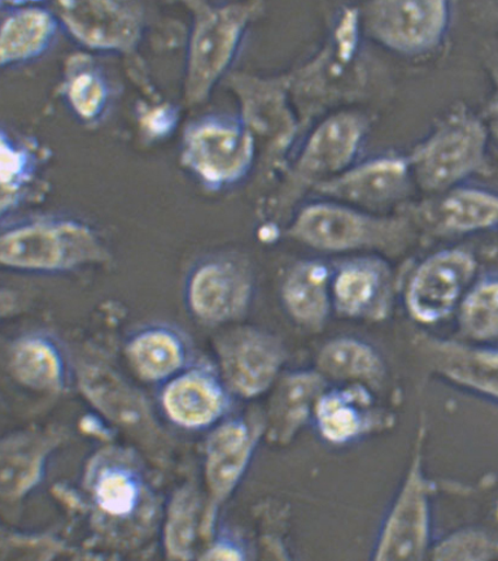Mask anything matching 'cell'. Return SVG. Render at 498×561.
I'll return each instance as SVG.
<instances>
[{
	"mask_svg": "<svg viewBox=\"0 0 498 561\" xmlns=\"http://www.w3.org/2000/svg\"><path fill=\"white\" fill-rule=\"evenodd\" d=\"M439 229L448 234H467L498 226V194L475 187H455L437 209Z\"/></svg>",
	"mask_w": 498,
	"mask_h": 561,
	"instance_id": "d4e9b609",
	"label": "cell"
},
{
	"mask_svg": "<svg viewBox=\"0 0 498 561\" xmlns=\"http://www.w3.org/2000/svg\"><path fill=\"white\" fill-rule=\"evenodd\" d=\"M205 559L245 560L248 559V552L240 539L231 535H222L217 539L213 546L210 547Z\"/></svg>",
	"mask_w": 498,
	"mask_h": 561,
	"instance_id": "4dcf8cb0",
	"label": "cell"
},
{
	"mask_svg": "<svg viewBox=\"0 0 498 561\" xmlns=\"http://www.w3.org/2000/svg\"><path fill=\"white\" fill-rule=\"evenodd\" d=\"M254 158V137L236 118L208 116L186 130L185 163L209 187L238 184L248 174Z\"/></svg>",
	"mask_w": 498,
	"mask_h": 561,
	"instance_id": "8992f818",
	"label": "cell"
},
{
	"mask_svg": "<svg viewBox=\"0 0 498 561\" xmlns=\"http://www.w3.org/2000/svg\"><path fill=\"white\" fill-rule=\"evenodd\" d=\"M56 13L72 37L93 50H132L142 33V12L135 4L59 2Z\"/></svg>",
	"mask_w": 498,
	"mask_h": 561,
	"instance_id": "7c38bea8",
	"label": "cell"
},
{
	"mask_svg": "<svg viewBox=\"0 0 498 561\" xmlns=\"http://www.w3.org/2000/svg\"><path fill=\"white\" fill-rule=\"evenodd\" d=\"M371 35L391 50L416 55L433 50L451 23L445 2H379L367 10Z\"/></svg>",
	"mask_w": 498,
	"mask_h": 561,
	"instance_id": "30bf717a",
	"label": "cell"
},
{
	"mask_svg": "<svg viewBox=\"0 0 498 561\" xmlns=\"http://www.w3.org/2000/svg\"><path fill=\"white\" fill-rule=\"evenodd\" d=\"M313 421L320 437L332 446H347L391 425L387 413L378 409L373 390L344 383L327 389L315 404Z\"/></svg>",
	"mask_w": 498,
	"mask_h": 561,
	"instance_id": "4fadbf2b",
	"label": "cell"
},
{
	"mask_svg": "<svg viewBox=\"0 0 498 561\" xmlns=\"http://www.w3.org/2000/svg\"><path fill=\"white\" fill-rule=\"evenodd\" d=\"M487 130L470 115H453L419 145L409 159L412 173L427 192L452 191L487 170Z\"/></svg>",
	"mask_w": 498,
	"mask_h": 561,
	"instance_id": "3957f363",
	"label": "cell"
},
{
	"mask_svg": "<svg viewBox=\"0 0 498 561\" xmlns=\"http://www.w3.org/2000/svg\"><path fill=\"white\" fill-rule=\"evenodd\" d=\"M419 436L408 471L392 501L373 547L374 560H424L431 550L432 483L424 468Z\"/></svg>",
	"mask_w": 498,
	"mask_h": 561,
	"instance_id": "277c9868",
	"label": "cell"
},
{
	"mask_svg": "<svg viewBox=\"0 0 498 561\" xmlns=\"http://www.w3.org/2000/svg\"><path fill=\"white\" fill-rule=\"evenodd\" d=\"M472 252L449 249L427 257L418 266L405 293L406 310L419 324L443 321L460 307L475 276Z\"/></svg>",
	"mask_w": 498,
	"mask_h": 561,
	"instance_id": "52a82bcc",
	"label": "cell"
},
{
	"mask_svg": "<svg viewBox=\"0 0 498 561\" xmlns=\"http://www.w3.org/2000/svg\"><path fill=\"white\" fill-rule=\"evenodd\" d=\"M101 245L85 224L68 219H35L5 229L0 259L9 268L61 272L94 261Z\"/></svg>",
	"mask_w": 498,
	"mask_h": 561,
	"instance_id": "7a4b0ae2",
	"label": "cell"
},
{
	"mask_svg": "<svg viewBox=\"0 0 498 561\" xmlns=\"http://www.w3.org/2000/svg\"><path fill=\"white\" fill-rule=\"evenodd\" d=\"M192 5L195 19L187 53L186 95L200 102L234 61L257 4Z\"/></svg>",
	"mask_w": 498,
	"mask_h": 561,
	"instance_id": "6da1fadb",
	"label": "cell"
},
{
	"mask_svg": "<svg viewBox=\"0 0 498 561\" xmlns=\"http://www.w3.org/2000/svg\"><path fill=\"white\" fill-rule=\"evenodd\" d=\"M128 356L146 381H170L187 366L188 346L185 336L165 325H152L131 336Z\"/></svg>",
	"mask_w": 498,
	"mask_h": 561,
	"instance_id": "cb8c5ba5",
	"label": "cell"
},
{
	"mask_svg": "<svg viewBox=\"0 0 498 561\" xmlns=\"http://www.w3.org/2000/svg\"><path fill=\"white\" fill-rule=\"evenodd\" d=\"M327 389L328 381L319 370H300L287 376L271 402V437L286 444L297 436L313 419L315 404Z\"/></svg>",
	"mask_w": 498,
	"mask_h": 561,
	"instance_id": "7402d4cb",
	"label": "cell"
},
{
	"mask_svg": "<svg viewBox=\"0 0 498 561\" xmlns=\"http://www.w3.org/2000/svg\"><path fill=\"white\" fill-rule=\"evenodd\" d=\"M161 405L173 424L188 431L206 430L228 412L229 386L208 367L184 369L167 381Z\"/></svg>",
	"mask_w": 498,
	"mask_h": 561,
	"instance_id": "9a60e30c",
	"label": "cell"
},
{
	"mask_svg": "<svg viewBox=\"0 0 498 561\" xmlns=\"http://www.w3.org/2000/svg\"><path fill=\"white\" fill-rule=\"evenodd\" d=\"M432 560L498 559V537L476 528L459 529L431 546Z\"/></svg>",
	"mask_w": 498,
	"mask_h": 561,
	"instance_id": "f1b7e54d",
	"label": "cell"
},
{
	"mask_svg": "<svg viewBox=\"0 0 498 561\" xmlns=\"http://www.w3.org/2000/svg\"><path fill=\"white\" fill-rule=\"evenodd\" d=\"M59 18L39 5L16 4L4 11L0 58L2 66L38 58L51 46L59 31Z\"/></svg>",
	"mask_w": 498,
	"mask_h": 561,
	"instance_id": "ffe728a7",
	"label": "cell"
},
{
	"mask_svg": "<svg viewBox=\"0 0 498 561\" xmlns=\"http://www.w3.org/2000/svg\"><path fill=\"white\" fill-rule=\"evenodd\" d=\"M410 174L409 159L378 158L320 182L317 191L359 207H387L409 193Z\"/></svg>",
	"mask_w": 498,
	"mask_h": 561,
	"instance_id": "2e32d148",
	"label": "cell"
},
{
	"mask_svg": "<svg viewBox=\"0 0 498 561\" xmlns=\"http://www.w3.org/2000/svg\"><path fill=\"white\" fill-rule=\"evenodd\" d=\"M317 370L326 380L367 386L378 390L387 377L381 354L369 343L350 336L328 341L317 357Z\"/></svg>",
	"mask_w": 498,
	"mask_h": 561,
	"instance_id": "603a6c76",
	"label": "cell"
},
{
	"mask_svg": "<svg viewBox=\"0 0 498 561\" xmlns=\"http://www.w3.org/2000/svg\"><path fill=\"white\" fill-rule=\"evenodd\" d=\"M10 363L18 380L35 390L60 391L69 383L66 351L50 334L21 336L12 346Z\"/></svg>",
	"mask_w": 498,
	"mask_h": 561,
	"instance_id": "44dd1931",
	"label": "cell"
},
{
	"mask_svg": "<svg viewBox=\"0 0 498 561\" xmlns=\"http://www.w3.org/2000/svg\"><path fill=\"white\" fill-rule=\"evenodd\" d=\"M490 129H493L494 136L498 144V107L494 112L493 122H490Z\"/></svg>",
	"mask_w": 498,
	"mask_h": 561,
	"instance_id": "1f68e13d",
	"label": "cell"
},
{
	"mask_svg": "<svg viewBox=\"0 0 498 561\" xmlns=\"http://www.w3.org/2000/svg\"><path fill=\"white\" fill-rule=\"evenodd\" d=\"M310 248L326 252L395 249L408 234L403 220L370 216L354 208L315 203L305 207L289 231Z\"/></svg>",
	"mask_w": 498,
	"mask_h": 561,
	"instance_id": "5b68a950",
	"label": "cell"
},
{
	"mask_svg": "<svg viewBox=\"0 0 498 561\" xmlns=\"http://www.w3.org/2000/svg\"><path fill=\"white\" fill-rule=\"evenodd\" d=\"M333 307L341 318L382 321L394 305V278L387 263L352 259L333 272Z\"/></svg>",
	"mask_w": 498,
	"mask_h": 561,
	"instance_id": "5bb4252c",
	"label": "cell"
},
{
	"mask_svg": "<svg viewBox=\"0 0 498 561\" xmlns=\"http://www.w3.org/2000/svg\"><path fill=\"white\" fill-rule=\"evenodd\" d=\"M33 172V160L31 153L21 149L20 145L7 138L3 131L2 137V187L3 202L11 198L21 186L30 180Z\"/></svg>",
	"mask_w": 498,
	"mask_h": 561,
	"instance_id": "f546056e",
	"label": "cell"
},
{
	"mask_svg": "<svg viewBox=\"0 0 498 561\" xmlns=\"http://www.w3.org/2000/svg\"><path fill=\"white\" fill-rule=\"evenodd\" d=\"M264 430L263 419H234L217 427L210 436L207 477L217 501L227 500L240 485Z\"/></svg>",
	"mask_w": 498,
	"mask_h": 561,
	"instance_id": "e0dca14e",
	"label": "cell"
},
{
	"mask_svg": "<svg viewBox=\"0 0 498 561\" xmlns=\"http://www.w3.org/2000/svg\"><path fill=\"white\" fill-rule=\"evenodd\" d=\"M66 93L74 114L85 122L100 118L109 101L107 82L94 68H79L70 73Z\"/></svg>",
	"mask_w": 498,
	"mask_h": 561,
	"instance_id": "83f0119b",
	"label": "cell"
},
{
	"mask_svg": "<svg viewBox=\"0 0 498 561\" xmlns=\"http://www.w3.org/2000/svg\"><path fill=\"white\" fill-rule=\"evenodd\" d=\"M459 328L470 341L498 339V277L479 280L468 289L459 307Z\"/></svg>",
	"mask_w": 498,
	"mask_h": 561,
	"instance_id": "484cf974",
	"label": "cell"
},
{
	"mask_svg": "<svg viewBox=\"0 0 498 561\" xmlns=\"http://www.w3.org/2000/svg\"><path fill=\"white\" fill-rule=\"evenodd\" d=\"M255 293L250 265L236 257H210L189 273L186 301L196 319L222 324L247 313Z\"/></svg>",
	"mask_w": 498,
	"mask_h": 561,
	"instance_id": "ba28073f",
	"label": "cell"
},
{
	"mask_svg": "<svg viewBox=\"0 0 498 561\" xmlns=\"http://www.w3.org/2000/svg\"><path fill=\"white\" fill-rule=\"evenodd\" d=\"M333 272L321 261L294 264L282 284L286 311L299 325L319 332L333 310Z\"/></svg>",
	"mask_w": 498,
	"mask_h": 561,
	"instance_id": "d6986e66",
	"label": "cell"
},
{
	"mask_svg": "<svg viewBox=\"0 0 498 561\" xmlns=\"http://www.w3.org/2000/svg\"><path fill=\"white\" fill-rule=\"evenodd\" d=\"M431 374L489 401L498 403V348L418 334L413 341Z\"/></svg>",
	"mask_w": 498,
	"mask_h": 561,
	"instance_id": "8fae6325",
	"label": "cell"
},
{
	"mask_svg": "<svg viewBox=\"0 0 498 561\" xmlns=\"http://www.w3.org/2000/svg\"><path fill=\"white\" fill-rule=\"evenodd\" d=\"M368 124L357 115H336L313 133L299 170L310 179H333L349 170L363 145ZM321 182V181H320Z\"/></svg>",
	"mask_w": 498,
	"mask_h": 561,
	"instance_id": "ac0fdd59",
	"label": "cell"
},
{
	"mask_svg": "<svg viewBox=\"0 0 498 561\" xmlns=\"http://www.w3.org/2000/svg\"><path fill=\"white\" fill-rule=\"evenodd\" d=\"M222 378L231 391L243 398L264 394L275 383L287 357L277 335L257 328H241L219 343Z\"/></svg>",
	"mask_w": 498,
	"mask_h": 561,
	"instance_id": "9c48e42d",
	"label": "cell"
},
{
	"mask_svg": "<svg viewBox=\"0 0 498 561\" xmlns=\"http://www.w3.org/2000/svg\"><path fill=\"white\" fill-rule=\"evenodd\" d=\"M142 494L139 476L128 467H104L94 480V497L105 514L125 517L138 507Z\"/></svg>",
	"mask_w": 498,
	"mask_h": 561,
	"instance_id": "4316f807",
	"label": "cell"
}]
</instances>
